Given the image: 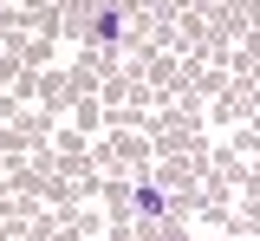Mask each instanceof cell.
<instances>
[{"label": "cell", "mask_w": 260, "mask_h": 241, "mask_svg": "<svg viewBox=\"0 0 260 241\" xmlns=\"http://www.w3.org/2000/svg\"><path fill=\"white\" fill-rule=\"evenodd\" d=\"M85 33L98 39V46H111V39L124 33V13H117V0H91V26Z\"/></svg>", "instance_id": "cell-1"}, {"label": "cell", "mask_w": 260, "mask_h": 241, "mask_svg": "<svg viewBox=\"0 0 260 241\" xmlns=\"http://www.w3.org/2000/svg\"><path fill=\"white\" fill-rule=\"evenodd\" d=\"M130 208H137V215H150V222H156L162 208H169V196H162L156 183H137V189H130Z\"/></svg>", "instance_id": "cell-2"}]
</instances>
